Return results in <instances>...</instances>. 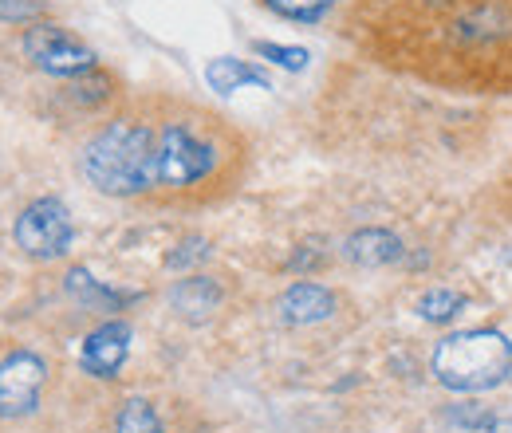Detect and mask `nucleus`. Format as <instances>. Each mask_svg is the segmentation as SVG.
Masks as SVG:
<instances>
[{"instance_id":"f257e3e1","label":"nucleus","mask_w":512,"mask_h":433,"mask_svg":"<svg viewBox=\"0 0 512 433\" xmlns=\"http://www.w3.org/2000/svg\"><path fill=\"white\" fill-rule=\"evenodd\" d=\"M237 150L217 119L201 111H174L154 119L150 150V197H190L217 186Z\"/></svg>"},{"instance_id":"f03ea898","label":"nucleus","mask_w":512,"mask_h":433,"mask_svg":"<svg viewBox=\"0 0 512 433\" xmlns=\"http://www.w3.org/2000/svg\"><path fill=\"white\" fill-rule=\"evenodd\" d=\"M150 150H154V119L119 115L99 126L83 154V178L107 197H150Z\"/></svg>"},{"instance_id":"7ed1b4c3","label":"nucleus","mask_w":512,"mask_h":433,"mask_svg":"<svg viewBox=\"0 0 512 433\" xmlns=\"http://www.w3.org/2000/svg\"><path fill=\"white\" fill-rule=\"evenodd\" d=\"M434 378L453 394H485L512 371V343L493 327L446 335L430 355Z\"/></svg>"},{"instance_id":"20e7f679","label":"nucleus","mask_w":512,"mask_h":433,"mask_svg":"<svg viewBox=\"0 0 512 433\" xmlns=\"http://www.w3.org/2000/svg\"><path fill=\"white\" fill-rule=\"evenodd\" d=\"M12 237H16V248L28 260L52 264V260L67 256L75 245V217L60 197H36L20 209V217L12 225Z\"/></svg>"},{"instance_id":"39448f33","label":"nucleus","mask_w":512,"mask_h":433,"mask_svg":"<svg viewBox=\"0 0 512 433\" xmlns=\"http://www.w3.org/2000/svg\"><path fill=\"white\" fill-rule=\"evenodd\" d=\"M20 52L32 60V67L56 79H79L99 67V56L75 32H67L64 24H52V20H32V28L20 40Z\"/></svg>"},{"instance_id":"423d86ee","label":"nucleus","mask_w":512,"mask_h":433,"mask_svg":"<svg viewBox=\"0 0 512 433\" xmlns=\"http://www.w3.org/2000/svg\"><path fill=\"white\" fill-rule=\"evenodd\" d=\"M48 386V359L32 347H16L0 359V418L16 422L40 410Z\"/></svg>"},{"instance_id":"0eeeda50","label":"nucleus","mask_w":512,"mask_h":433,"mask_svg":"<svg viewBox=\"0 0 512 433\" xmlns=\"http://www.w3.org/2000/svg\"><path fill=\"white\" fill-rule=\"evenodd\" d=\"M130 343H134V327L127 319H107L99 323L83 347H79V371L91 374V378H119V371L127 367L130 359Z\"/></svg>"},{"instance_id":"6e6552de","label":"nucleus","mask_w":512,"mask_h":433,"mask_svg":"<svg viewBox=\"0 0 512 433\" xmlns=\"http://www.w3.org/2000/svg\"><path fill=\"white\" fill-rule=\"evenodd\" d=\"M331 315H335V292L323 284H312V280H296L276 300V319L284 327H312Z\"/></svg>"},{"instance_id":"1a4fd4ad","label":"nucleus","mask_w":512,"mask_h":433,"mask_svg":"<svg viewBox=\"0 0 512 433\" xmlns=\"http://www.w3.org/2000/svg\"><path fill=\"white\" fill-rule=\"evenodd\" d=\"M225 288L213 276H186L170 288V308L178 311L186 323H205L213 311L221 308Z\"/></svg>"},{"instance_id":"9d476101","label":"nucleus","mask_w":512,"mask_h":433,"mask_svg":"<svg viewBox=\"0 0 512 433\" xmlns=\"http://www.w3.org/2000/svg\"><path fill=\"white\" fill-rule=\"evenodd\" d=\"M205 83L209 91L217 95H233L241 87H260V91H272V79L264 67H256L249 60H233V56H217V60L205 63Z\"/></svg>"},{"instance_id":"9b49d317","label":"nucleus","mask_w":512,"mask_h":433,"mask_svg":"<svg viewBox=\"0 0 512 433\" xmlns=\"http://www.w3.org/2000/svg\"><path fill=\"white\" fill-rule=\"evenodd\" d=\"M343 256L359 268H386L402 256V241L390 229H359L343 241Z\"/></svg>"},{"instance_id":"f8f14e48","label":"nucleus","mask_w":512,"mask_h":433,"mask_svg":"<svg viewBox=\"0 0 512 433\" xmlns=\"http://www.w3.org/2000/svg\"><path fill=\"white\" fill-rule=\"evenodd\" d=\"M67 292H71L83 308H95V311H119L130 300V296H119L115 288L99 284L87 268H71V272H67Z\"/></svg>"},{"instance_id":"ddd939ff","label":"nucleus","mask_w":512,"mask_h":433,"mask_svg":"<svg viewBox=\"0 0 512 433\" xmlns=\"http://www.w3.org/2000/svg\"><path fill=\"white\" fill-rule=\"evenodd\" d=\"M115 433H166V426L146 398H127L115 414Z\"/></svg>"},{"instance_id":"4468645a","label":"nucleus","mask_w":512,"mask_h":433,"mask_svg":"<svg viewBox=\"0 0 512 433\" xmlns=\"http://www.w3.org/2000/svg\"><path fill=\"white\" fill-rule=\"evenodd\" d=\"M335 0H264V8H272L276 16L284 20H296V24H316L331 12Z\"/></svg>"},{"instance_id":"2eb2a0df","label":"nucleus","mask_w":512,"mask_h":433,"mask_svg":"<svg viewBox=\"0 0 512 433\" xmlns=\"http://www.w3.org/2000/svg\"><path fill=\"white\" fill-rule=\"evenodd\" d=\"M457 311H461V296L449 292V288H434V292H426L418 300V315L430 319V323H449Z\"/></svg>"},{"instance_id":"dca6fc26","label":"nucleus","mask_w":512,"mask_h":433,"mask_svg":"<svg viewBox=\"0 0 512 433\" xmlns=\"http://www.w3.org/2000/svg\"><path fill=\"white\" fill-rule=\"evenodd\" d=\"M256 56H264V60H272L276 67H284V71H304L308 67V48H292V44H272V40H256L253 44Z\"/></svg>"},{"instance_id":"f3484780","label":"nucleus","mask_w":512,"mask_h":433,"mask_svg":"<svg viewBox=\"0 0 512 433\" xmlns=\"http://www.w3.org/2000/svg\"><path fill=\"white\" fill-rule=\"evenodd\" d=\"M111 79L107 75H99V71H91V75H79L75 83H71V99L75 103H83V107H91V103H99V99H107L111 91Z\"/></svg>"},{"instance_id":"a211bd4d","label":"nucleus","mask_w":512,"mask_h":433,"mask_svg":"<svg viewBox=\"0 0 512 433\" xmlns=\"http://www.w3.org/2000/svg\"><path fill=\"white\" fill-rule=\"evenodd\" d=\"M205 256H209V241H205V237H186L182 245L166 256V268H193V264H201Z\"/></svg>"},{"instance_id":"6ab92c4d","label":"nucleus","mask_w":512,"mask_h":433,"mask_svg":"<svg viewBox=\"0 0 512 433\" xmlns=\"http://www.w3.org/2000/svg\"><path fill=\"white\" fill-rule=\"evenodd\" d=\"M44 12V0H0V24H24Z\"/></svg>"}]
</instances>
